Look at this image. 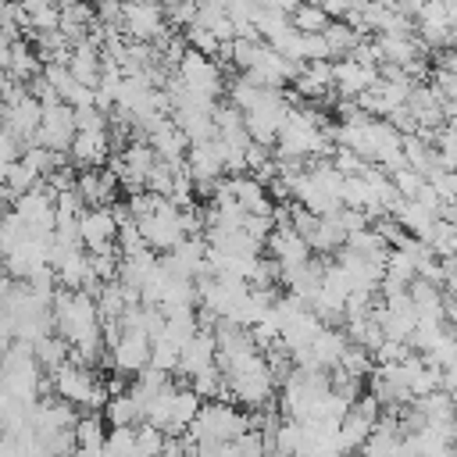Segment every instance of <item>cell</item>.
Listing matches in <instances>:
<instances>
[{"label":"cell","mask_w":457,"mask_h":457,"mask_svg":"<svg viewBox=\"0 0 457 457\" xmlns=\"http://www.w3.org/2000/svg\"><path fill=\"white\" fill-rule=\"evenodd\" d=\"M250 425V414L236 411L232 403H221V400H207L200 407V414L193 418V425L186 428V439L189 443H228L236 436H243Z\"/></svg>","instance_id":"cell-1"},{"label":"cell","mask_w":457,"mask_h":457,"mask_svg":"<svg viewBox=\"0 0 457 457\" xmlns=\"http://www.w3.org/2000/svg\"><path fill=\"white\" fill-rule=\"evenodd\" d=\"M50 382H54V393L61 396V400H68V403H75V407H82V411H100L104 403H107V386L93 375V368L89 364H75V361H68V364H61L54 375H50Z\"/></svg>","instance_id":"cell-2"},{"label":"cell","mask_w":457,"mask_h":457,"mask_svg":"<svg viewBox=\"0 0 457 457\" xmlns=\"http://www.w3.org/2000/svg\"><path fill=\"white\" fill-rule=\"evenodd\" d=\"M75 132H79L75 107L64 104V100H46L43 104V121H39V132L32 136V143L50 146V150H68L71 139H75Z\"/></svg>","instance_id":"cell-3"},{"label":"cell","mask_w":457,"mask_h":457,"mask_svg":"<svg viewBox=\"0 0 457 457\" xmlns=\"http://www.w3.org/2000/svg\"><path fill=\"white\" fill-rule=\"evenodd\" d=\"M79 232H82V246L93 253L118 250V211H111L107 204L86 207L79 218Z\"/></svg>","instance_id":"cell-4"},{"label":"cell","mask_w":457,"mask_h":457,"mask_svg":"<svg viewBox=\"0 0 457 457\" xmlns=\"http://www.w3.org/2000/svg\"><path fill=\"white\" fill-rule=\"evenodd\" d=\"M179 82H182L186 89L200 93V96H211V100L221 93V71H218V64H214L207 54H200V50L182 54V61H179Z\"/></svg>","instance_id":"cell-5"},{"label":"cell","mask_w":457,"mask_h":457,"mask_svg":"<svg viewBox=\"0 0 457 457\" xmlns=\"http://www.w3.org/2000/svg\"><path fill=\"white\" fill-rule=\"evenodd\" d=\"M107 350H111L114 371L139 375L150 364V336H143V332H121Z\"/></svg>","instance_id":"cell-6"},{"label":"cell","mask_w":457,"mask_h":457,"mask_svg":"<svg viewBox=\"0 0 457 457\" xmlns=\"http://www.w3.org/2000/svg\"><path fill=\"white\" fill-rule=\"evenodd\" d=\"M107 150H111V132H107V125H104V129H79L75 139H71V146H68V154H71V161H75L79 168H96V164L107 157Z\"/></svg>","instance_id":"cell-7"},{"label":"cell","mask_w":457,"mask_h":457,"mask_svg":"<svg viewBox=\"0 0 457 457\" xmlns=\"http://www.w3.org/2000/svg\"><path fill=\"white\" fill-rule=\"evenodd\" d=\"M121 21H125V29H129L136 39H154V36L164 29L161 11H157L150 0H132V4H125Z\"/></svg>","instance_id":"cell-8"},{"label":"cell","mask_w":457,"mask_h":457,"mask_svg":"<svg viewBox=\"0 0 457 457\" xmlns=\"http://www.w3.org/2000/svg\"><path fill=\"white\" fill-rule=\"evenodd\" d=\"M100 414H104V421H107L111 428L143 421V407H139V400H136V393H132V389L111 393V396H107V403L100 407Z\"/></svg>","instance_id":"cell-9"},{"label":"cell","mask_w":457,"mask_h":457,"mask_svg":"<svg viewBox=\"0 0 457 457\" xmlns=\"http://www.w3.org/2000/svg\"><path fill=\"white\" fill-rule=\"evenodd\" d=\"M32 350H36V361H39V368H43L46 375H54L61 364H68V361H71V343H68L64 336H57V332H50V336L36 339V343H32Z\"/></svg>","instance_id":"cell-10"},{"label":"cell","mask_w":457,"mask_h":457,"mask_svg":"<svg viewBox=\"0 0 457 457\" xmlns=\"http://www.w3.org/2000/svg\"><path fill=\"white\" fill-rule=\"evenodd\" d=\"M7 75H11V82H32V79L39 75V54H36L25 39H14V43H11Z\"/></svg>","instance_id":"cell-11"},{"label":"cell","mask_w":457,"mask_h":457,"mask_svg":"<svg viewBox=\"0 0 457 457\" xmlns=\"http://www.w3.org/2000/svg\"><path fill=\"white\" fill-rule=\"evenodd\" d=\"M75 439H79V446H104V443H107L104 414H100V411H86V414L75 421Z\"/></svg>","instance_id":"cell-12"},{"label":"cell","mask_w":457,"mask_h":457,"mask_svg":"<svg viewBox=\"0 0 457 457\" xmlns=\"http://www.w3.org/2000/svg\"><path fill=\"white\" fill-rule=\"evenodd\" d=\"M0 457H29V450L18 439V432H0Z\"/></svg>","instance_id":"cell-13"},{"label":"cell","mask_w":457,"mask_h":457,"mask_svg":"<svg viewBox=\"0 0 457 457\" xmlns=\"http://www.w3.org/2000/svg\"><path fill=\"white\" fill-rule=\"evenodd\" d=\"M346 457H364V453H361V450H357V453H346Z\"/></svg>","instance_id":"cell-14"}]
</instances>
